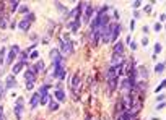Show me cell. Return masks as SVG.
Listing matches in <instances>:
<instances>
[{
    "instance_id": "ba28073f",
    "label": "cell",
    "mask_w": 166,
    "mask_h": 120,
    "mask_svg": "<svg viewBox=\"0 0 166 120\" xmlns=\"http://www.w3.org/2000/svg\"><path fill=\"white\" fill-rule=\"evenodd\" d=\"M31 70H33V73H34V75H36L37 71H43V70H44V62H41V60H39L33 68H31Z\"/></svg>"
},
{
    "instance_id": "5b68a950",
    "label": "cell",
    "mask_w": 166,
    "mask_h": 120,
    "mask_svg": "<svg viewBox=\"0 0 166 120\" xmlns=\"http://www.w3.org/2000/svg\"><path fill=\"white\" fill-rule=\"evenodd\" d=\"M78 86H80V73H77V75L73 76V80H72V89L77 91Z\"/></svg>"
},
{
    "instance_id": "d6986e66",
    "label": "cell",
    "mask_w": 166,
    "mask_h": 120,
    "mask_svg": "<svg viewBox=\"0 0 166 120\" xmlns=\"http://www.w3.org/2000/svg\"><path fill=\"white\" fill-rule=\"evenodd\" d=\"M161 49H163V47H161V44H160V42L155 44V55H156V54H160V52H161Z\"/></svg>"
},
{
    "instance_id": "7a4b0ae2",
    "label": "cell",
    "mask_w": 166,
    "mask_h": 120,
    "mask_svg": "<svg viewBox=\"0 0 166 120\" xmlns=\"http://www.w3.org/2000/svg\"><path fill=\"white\" fill-rule=\"evenodd\" d=\"M21 109H23V97H18L16 105H15V115L18 120H21Z\"/></svg>"
},
{
    "instance_id": "4dcf8cb0",
    "label": "cell",
    "mask_w": 166,
    "mask_h": 120,
    "mask_svg": "<svg viewBox=\"0 0 166 120\" xmlns=\"http://www.w3.org/2000/svg\"><path fill=\"white\" fill-rule=\"evenodd\" d=\"M163 107H166V102L163 101L161 104H158V107H156V111H160V109H163Z\"/></svg>"
},
{
    "instance_id": "f35d334b",
    "label": "cell",
    "mask_w": 166,
    "mask_h": 120,
    "mask_svg": "<svg viewBox=\"0 0 166 120\" xmlns=\"http://www.w3.org/2000/svg\"><path fill=\"white\" fill-rule=\"evenodd\" d=\"M0 120H7V119H5V115H3V117H0Z\"/></svg>"
},
{
    "instance_id": "cb8c5ba5",
    "label": "cell",
    "mask_w": 166,
    "mask_h": 120,
    "mask_svg": "<svg viewBox=\"0 0 166 120\" xmlns=\"http://www.w3.org/2000/svg\"><path fill=\"white\" fill-rule=\"evenodd\" d=\"M18 5H20V2H10V8H12V10H16V8H18Z\"/></svg>"
},
{
    "instance_id": "484cf974",
    "label": "cell",
    "mask_w": 166,
    "mask_h": 120,
    "mask_svg": "<svg viewBox=\"0 0 166 120\" xmlns=\"http://www.w3.org/2000/svg\"><path fill=\"white\" fill-rule=\"evenodd\" d=\"M37 57H39V54L36 52V50H33V52H31V55H29V59H33V60H36Z\"/></svg>"
},
{
    "instance_id": "f1b7e54d",
    "label": "cell",
    "mask_w": 166,
    "mask_h": 120,
    "mask_svg": "<svg viewBox=\"0 0 166 120\" xmlns=\"http://www.w3.org/2000/svg\"><path fill=\"white\" fill-rule=\"evenodd\" d=\"M165 99H166V96H165V94H160V96H156V101H158V102H160V101H165Z\"/></svg>"
},
{
    "instance_id": "44dd1931",
    "label": "cell",
    "mask_w": 166,
    "mask_h": 120,
    "mask_svg": "<svg viewBox=\"0 0 166 120\" xmlns=\"http://www.w3.org/2000/svg\"><path fill=\"white\" fill-rule=\"evenodd\" d=\"M116 83H117L116 80H109V91H112L116 88Z\"/></svg>"
},
{
    "instance_id": "e0dca14e",
    "label": "cell",
    "mask_w": 166,
    "mask_h": 120,
    "mask_svg": "<svg viewBox=\"0 0 166 120\" xmlns=\"http://www.w3.org/2000/svg\"><path fill=\"white\" fill-rule=\"evenodd\" d=\"M165 88H166V80H163V81H161V84L156 88V89H155V92H160L161 89H165Z\"/></svg>"
},
{
    "instance_id": "e575fe53",
    "label": "cell",
    "mask_w": 166,
    "mask_h": 120,
    "mask_svg": "<svg viewBox=\"0 0 166 120\" xmlns=\"http://www.w3.org/2000/svg\"><path fill=\"white\" fill-rule=\"evenodd\" d=\"M33 86H34L33 83H26V88H28V89H33Z\"/></svg>"
},
{
    "instance_id": "1f68e13d",
    "label": "cell",
    "mask_w": 166,
    "mask_h": 120,
    "mask_svg": "<svg viewBox=\"0 0 166 120\" xmlns=\"http://www.w3.org/2000/svg\"><path fill=\"white\" fill-rule=\"evenodd\" d=\"M142 5V2H140V0H137V2H134V8H138V7H140Z\"/></svg>"
},
{
    "instance_id": "d4e9b609",
    "label": "cell",
    "mask_w": 166,
    "mask_h": 120,
    "mask_svg": "<svg viewBox=\"0 0 166 120\" xmlns=\"http://www.w3.org/2000/svg\"><path fill=\"white\" fill-rule=\"evenodd\" d=\"M161 28H163V26H161V23H155L153 29H155V31H156V33H160V31H161Z\"/></svg>"
},
{
    "instance_id": "d6a6232c",
    "label": "cell",
    "mask_w": 166,
    "mask_h": 120,
    "mask_svg": "<svg viewBox=\"0 0 166 120\" xmlns=\"http://www.w3.org/2000/svg\"><path fill=\"white\" fill-rule=\"evenodd\" d=\"M137 47H138V46H137L135 42H130V49H132V50H137Z\"/></svg>"
},
{
    "instance_id": "277c9868",
    "label": "cell",
    "mask_w": 166,
    "mask_h": 120,
    "mask_svg": "<svg viewBox=\"0 0 166 120\" xmlns=\"http://www.w3.org/2000/svg\"><path fill=\"white\" fill-rule=\"evenodd\" d=\"M25 65H26V62H21V60H20V62H18V63H16V65H13V68H12L13 75H18L20 71H21V68L25 67Z\"/></svg>"
},
{
    "instance_id": "30bf717a",
    "label": "cell",
    "mask_w": 166,
    "mask_h": 120,
    "mask_svg": "<svg viewBox=\"0 0 166 120\" xmlns=\"http://www.w3.org/2000/svg\"><path fill=\"white\" fill-rule=\"evenodd\" d=\"M29 26H31V23L28 21V20H23V21H20L18 28H20V29H23V31H28V29H29Z\"/></svg>"
},
{
    "instance_id": "603a6c76",
    "label": "cell",
    "mask_w": 166,
    "mask_h": 120,
    "mask_svg": "<svg viewBox=\"0 0 166 120\" xmlns=\"http://www.w3.org/2000/svg\"><path fill=\"white\" fill-rule=\"evenodd\" d=\"M26 20H28V21H29V23H33L34 20H36V16H34V13H29V15L26 16Z\"/></svg>"
},
{
    "instance_id": "2e32d148",
    "label": "cell",
    "mask_w": 166,
    "mask_h": 120,
    "mask_svg": "<svg viewBox=\"0 0 166 120\" xmlns=\"http://www.w3.org/2000/svg\"><path fill=\"white\" fill-rule=\"evenodd\" d=\"M49 109H51V111H57V109H59V104H57V102H54V101H51V104H49Z\"/></svg>"
},
{
    "instance_id": "83f0119b",
    "label": "cell",
    "mask_w": 166,
    "mask_h": 120,
    "mask_svg": "<svg viewBox=\"0 0 166 120\" xmlns=\"http://www.w3.org/2000/svg\"><path fill=\"white\" fill-rule=\"evenodd\" d=\"M3 92H5V88H3V84L0 83V99L3 97Z\"/></svg>"
},
{
    "instance_id": "f546056e",
    "label": "cell",
    "mask_w": 166,
    "mask_h": 120,
    "mask_svg": "<svg viewBox=\"0 0 166 120\" xmlns=\"http://www.w3.org/2000/svg\"><path fill=\"white\" fill-rule=\"evenodd\" d=\"M142 46H145V47L148 46V37H143V39H142Z\"/></svg>"
},
{
    "instance_id": "74e56055",
    "label": "cell",
    "mask_w": 166,
    "mask_h": 120,
    "mask_svg": "<svg viewBox=\"0 0 166 120\" xmlns=\"http://www.w3.org/2000/svg\"><path fill=\"white\" fill-rule=\"evenodd\" d=\"M0 117H3V107L0 105Z\"/></svg>"
},
{
    "instance_id": "5bb4252c",
    "label": "cell",
    "mask_w": 166,
    "mask_h": 120,
    "mask_svg": "<svg viewBox=\"0 0 166 120\" xmlns=\"http://www.w3.org/2000/svg\"><path fill=\"white\" fill-rule=\"evenodd\" d=\"M91 13H93V7H91V5H88V8H86V13H85V21H88V20H90Z\"/></svg>"
},
{
    "instance_id": "ab89813d",
    "label": "cell",
    "mask_w": 166,
    "mask_h": 120,
    "mask_svg": "<svg viewBox=\"0 0 166 120\" xmlns=\"http://www.w3.org/2000/svg\"><path fill=\"white\" fill-rule=\"evenodd\" d=\"M86 120H93V119H91V117H88V119H86Z\"/></svg>"
},
{
    "instance_id": "d590c367",
    "label": "cell",
    "mask_w": 166,
    "mask_h": 120,
    "mask_svg": "<svg viewBox=\"0 0 166 120\" xmlns=\"http://www.w3.org/2000/svg\"><path fill=\"white\" fill-rule=\"evenodd\" d=\"M20 12H21V13H26L28 8H26V7H21V8H20Z\"/></svg>"
},
{
    "instance_id": "60d3db41",
    "label": "cell",
    "mask_w": 166,
    "mask_h": 120,
    "mask_svg": "<svg viewBox=\"0 0 166 120\" xmlns=\"http://www.w3.org/2000/svg\"><path fill=\"white\" fill-rule=\"evenodd\" d=\"M165 28H166V25H165Z\"/></svg>"
},
{
    "instance_id": "9a60e30c",
    "label": "cell",
    "mask_w": 166,
    "mask_h": 120,
    "mask_svg": "<svg viewBox=\"0 0 166 120\" xmlns=\"http://www.w3.org/2000/svg\"><path fill=\"white\" fill-rule=\"evenodd\" d=\"M163 70H165V63H156V67H155V71H156V73H161Z\"/></svg>"
},
{
    "instance_id": "8992f818",
    "label": "cell",
    "mask_w": 166,
    "mask_h": 120,
    "mask_svg": "<svg viewBox=\"0 0 166 120\" xmlns=\"http://www.w3.org/2000/svg\"><path fill=\"white\" fill-rule=\"evenodd\" d=\"M39 99H41V96H39V92H36V94H33V97H31V109H34L37 104H39Z\"/></svg>"
},
{
    "instance_id": "3957f363",
    "label": "cell",
    "mask_w": 166,
    "mask_h": 120,
    "mask_svg": "<svg viewBox=\"0 0 166 120\" xmlns=\"http://www.w3.org/2000/svg\"><path fill=\"white\" fill-rule=\"evenodd\" d=\"M111 65H112V67H119V65H122V57H120L119 54H114L112 60H111Z\"/></svg>"
},
{
    "instance_id": "8fae6325",
    "label": "cell",
    "mask_w": 166,
    "mask_h": 120,
    "mask_svg": "<svg viewBox=\"0 0 166 120\" xmlns=\"http://www.w3.org/2000/svg\"><path fill=\"white\" fill-rule=\"evenodd\" d=\"M122 52H124V44L116 42V46H114V54H122Z\"/></svg>"
},
{
    "instance_id": "9c48e42d",
    "label": "cell",
    "mask_w": 166,
    "mask_h": 120,
    "mask_svg": "<svg viewBox=\"0 0 166 120\" xmlns=\"http://www.w3.org/2000/svg\"><path fill=\"white\" fill-rule=\"evenodd\" d=\"M15 86H16V81H15V76L12 75V76L7 78V84H5V88H8V89H10V88H15Z\"/></svg>"
},
{
    "instance_id": "52a82bcc",
    "label": "cell",
    "mask_w": 166,
    "mask_h": 120,
    "mask_svg": "<svg viewBox=\"0 0 166 120\" xmlns=\"http://www.w3.org/2000/svg\"><path fill=\"white\" fill-rule=\"evenodd\" d=\"M25 78H26L28 83H34V80H36V75L33 73V70H28L26 73H25Z\"/></svg>"
},
{
    "instance_id": "7402d4cb",
    "label": "cell",
    "mask_w": 166,
    "mask_h": 120,
    "mask_svg": "<svg viewBox=\"0 0 166 120\" xmlns=\"http://www.w3.org/2000/svg\"><path fill=\"white\" fill-rule=\"evenodd\" d=\"M5 60V49H0V63H3Z\"/></svg>"
},
{
    "instance_id": "7c38bea8",
    "label": "cell",
    "mask_w": 166,
    "mask_h": 120,
    "mask_svg": "<svg viewBox=\"0 0 166 120\" xmlns=\"http://www.w3.org/2000/svg\"><path fill=\"white\" fill-rule=\"evenodd\" d=\"M55 97H57V101H64L65 99V94H64V91H62L60 88H57V91H55Z\"/></svg>"
},
{
    "instance_id": "4316f807",
    "label": "cell",
    "mask_w": 166,
    "mask_h": 120,
    "mask_svg": "<svg viewBox=\"0 0 166 120\" xmlns=\"http://www.w3.org/2000/svg\"><path fill=\"white\" fill-rule=\"evenodd\" d=\"M26 59H28V50L21 52V62H26Z\"/></svg>"
},
{
    "instance_id": "6da1fadb",
    "label": "cell",
    "mask_w": 166,
    "mask_h": 120,
    "mask_svg": "<svg viewBox=\"0 0 166 120\" xmlns=\"http://www.w3.org/2000/svg\"><path fill=\"white\" fill-rule=\"evenodd\" d=\"M20 52V47L18 46H13L12 49H10V54H8V57H7V63H12L13 60H15V57H16V54Z\"/></svg>"
},
{
    "instance_id": "8d00e7d4",
    "label": "cell",
    "mask_w": 166,
    "mask_h": 120,
    "mask_svg": "<svg viewBox=\"0 0 166 120\" xmlns=\"http://www.w3.org/2000/svg\"><path fill=\"white\" fill-rule=\"evenodd\" d=\"M166 20V15H160V21H165Z\"/></svg>"
},
{
    "instance_id": "4fadbf2b",
    "label": "cell",
    "mask_w": 166,
    "mask_h": 120,
    "mask_svg": "<svg viewBox=\"0 0 166 120\" xmlns=\"http://www.w3.org/2000/svg\"><path fill=\"white\" fill-rule=\"evenodd\" d=\"M62 50H64L65 54L72 52V42H64L62 44Z\"/></svg>"
},
{
    "instance_id": "ac0fdd59",
    "label": "cell",
    "mask_w": 166,
    "mask_h": 120,
    "mask_svg": "<svg viewBox=\"0 0 166 120\" xmlns=\"http://www.w3.org/2000/svg\"><path fill=\"white\" fill-rule=\"evenodd\" d=\"M140 75L143 78H148V71H147V68H145V67H140Z\"/></svg>"
},
{
    "instance_id": "ffe728a7",
    "label": "cell",
    "mask_w": 166,
    "mask_h": 120,
    "mask_svg": "<svg viewBox=\"0 0 166 120\" xmlns=\"http://www.w3.org/2000/svg\"><path fill=\"white\" fill-rule=\"evenodd\" d=\"M0 28H3V29L7 28V21H5V18H3L2 15H0Z\"/></svg>"
},
{
    "instance_id": "836d02e7",
    "label": "cell",
    "mask_w": 166,
    "mask_h": 120,
    "mask_svg": "<svg viewBox=\"0 0 166 120\" xmlns=\"http://www.w3.org/2000/svg\"><path fill=\"white\" fill-rule=\"evenodd\" d=\"M134 28H135V21H134V20H132V21H130V29L134 31Z\"/></svg>"
}]
</instances>
